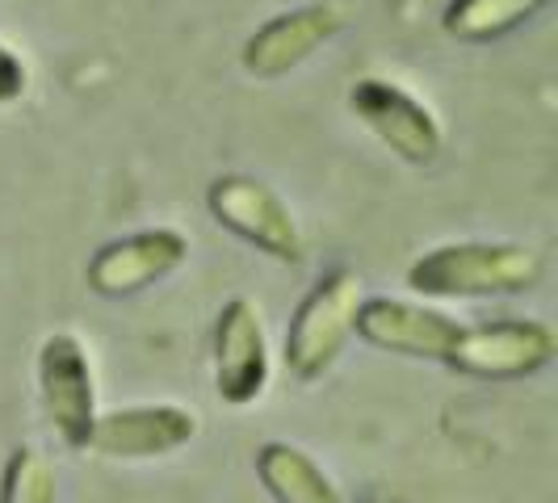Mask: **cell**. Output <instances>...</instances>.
Wrapping results in <instances>:
<instances>
[{
  "mask_svg": "<svg viewBox=\"0 0 558 503\" xmlns=\"http://www.w3.org/2000/svg\"><path fill=\"white\" fill-rule=\"evenodd\" d=\"M252 466H256V478L274 503H349L332 482V475L303 445L265 441L256 449Z\"/></svg>",
  "mask_w": 558,
  "mask_h": 503,
  "instance_id": "cell-12",
  "label": "cell"
},
{
  "mask_svg": "<svg viewBox=\"0 0 558 503\" xmlns=\"http://www.w3.org/2000/svg\"><path fill=\"white\" fill-rule=\"evenodd\" d=\"M550 0H449L446 34L458 42H492L517 26H525L533 13H542Z\"/></svg>",
  "mask_w": 558,
  "mask_h": 503,
  "instance_id": "cell-13",
  "label": "cell"
},
{
  "mask_svg": "<svg viewBox=\"0 0 558 503\" xmlns=\"http://www.w3.org/2000/svg\"><path fill=\"white\" fill-rule=\"evenodd\" d=\"M26 63L13 56L4 42H0V106H9V101H22V93H26Z\"/></svg>",
  "mask_w": 558,
  "mask_h": 503,
  "instance_id": "cell-15",
  "label": "cell"
},
{
  "mask_svg": "<svg viewBox=\"0 0 558 503\" xmlns=\"http://www.w3.org/2000/svg\"><path fill=\"white\" fill-rule=\"evenodd\" d=\"M185 256H190V240L181 231L151 226V231H135V235L101 244L84 269V281L101 298H131V294H143L147 285L165 281L168 273H177Z\"/></svg>",
  "mask_w": 558,
  "mask_h": 503,
  "instance_id": "cell-6",
  "label": "cell"
},
{
  "mask_svg": "<svg viewBox=\"0 0 558 503\" xmlns=\"http://www.w3.org/2000/svg\"><path fill=\"white\" fill-rule=\"evenodd\" d=\"M0 503H59L56 462L34 445H17L0 470Z\"/></svg>",
  "mask_w": 558,
  "mask_h": 503,
  "instance_id": "cell-14",
  "label": "cell"
},
{
  "mask_svg": "<svg viewBox=\"0 0 558 503\" xmlns=\"http://www.w3.org/2000/svg\"><path fill=\"white\" fill-rule=\"evenodd\" d=\"M542 278V256L525 244L462 240L428 248L408 265V285L424 298H508L533 290Z\"/></svg>",
  "mask_w": 558,
  "mask_h": 503,
  "instance_id": "cell-1",
  "label": "cell"
},
{
  "mask_svg": "<svg viewBox=\"0 0 558 503\" xmlns=\"http://www.w3.org/2000/svg\"><path fill=\"white\" fill-rule=\"evenodd\" d=\"M357 310H362V278L353 269H332L315 281L299 310L290 315L286 344H281V361L290 369V378L299 382L324 378L344 353Z\"/></svg>",
  "mask_w": 558,
  "mask_h": 503,
  "instance_id": "cell-2",
  "label": "cell"
},
{
  "mask_svg": "<svg viewBox=\"0 0 558 503\" xmlns=\"http://www.w3.org/2000/svg\"><path fill=\"white\" fill-rule=\"evenodd\" d=\"M458 319H449L446 310L403 303V298H362L353 335H362L365 344L399 353V357H416V361L446 365L458 340Z\"/></svg>",
  "mask_w": 558,
  "mask_h": 503,
  "instance_id": "cell-10",
  "label": "cell"
},
{
  "mask_svg": "<svg viewBox=\"0 0 558 503\" xmlns=\"http://www.w3.org/2000/svg\"><path fill=\"white\" fill-rule=\"evenodd\" d=\"M269 387V340L252 298H231L215 323V391L227 407H248Z\"/></svg>",
  "mask_w": 558,
  "mask_h": 503,
  "instance_id": "cell-9",
  "label": "cell"
},
{
  "mask_svg": "<svg viewBox=\"0 0 558 503\" xmlns=\"http://www.w3.org/2000/svg\"><path fill=\"white\" fill-rule=\"evenodd\" d=\"M197 437V416L177 403H135L97 412L88 453L106 462H151L185 449Z\"/></svg>",
  "mask_w": 558,
  "mask_h": 503,
  "instance_id": "cell-7",
  "label": "cell"
},
{
  "mask_svg": "<svg viewBox=\"0 0 558 503\" xmlns=\"http://www.w3.org/2000/svg\"><path fill=\"white\" fill-rule=\"evenodd\" d=\"M349 106H353V113L362 118L378 139L391 147L399 160H408V164H433L437 160V151H441V126L399 84L365 76V81L353 84Z\"/></svg>",
  "mask_w": 558,
  "mask_h": 503,
  "instance_id": "cell-11",
  "label": "cell"
},
{
  "mask_svg": "<svg viewBox=\"0 0 558 503\" xmlns=\"http://www.w3.org/2000/svg\"><path fill=\"white\" fill-rule=\"evenodd\" d=\"M206 206L219 223L240 235L244 244L260 248L265 256H274L281 265H299L303 260V231L294 223L290 206L281 201L265 181L256 176H219L206 194Z\"/></svg>",
  "mask_w": 558,
  "mask_h": 503,
  "instance_id": "cell-5",
  "label": "cell"
},
{
  "mask_svg": "<svg viewBox=\"0 0 558 503\" xmlns=\"http://www.w3.org/2000/svg\"><path fill=\"white\" fill-rule=\"evenodd\" d=\"M340 29H344V9L332 0H311L290 13H278L244 42V72L256 81H278L299 63H307Z\"/></svg>",
  "mask_w": 558,
  "mask_h": 503,
  "instance_id": "cell-8",
  "label": "cell"
},
{
  "mask_svg": "<svg viewBox=\"0 0 558 503\" xmlns=\"http://www.w3.org/2000/svg\"><path fill=\"white\" fill-rule=\"evenodd\" d=\"M38 403L47 428L59 445L72 453H88V437L97 424V391H93V365L84 344L72 332H51L38 344Z\"/></svg>",
  "mask_w": 558,
  "mask_h": 503,
  "instance_id": "cell-4",
  "label": "cell"
},
{
  "mask_svg": "<svg viewBox=\"0 0 558 503\" xmlns=\"http://www.w3.org/2000/svg\"><path fill=\"white\" fill-rule=\"evenodd\" d=\"M558 340L537 319H487L462 323L446 369L478 382H521L555 361Z\"/></svg>",
  "mask_w": 558,
  "mask_h": 503,
  "instance_id": "cell-3",
  "label": "cell"
}]
</instances>
